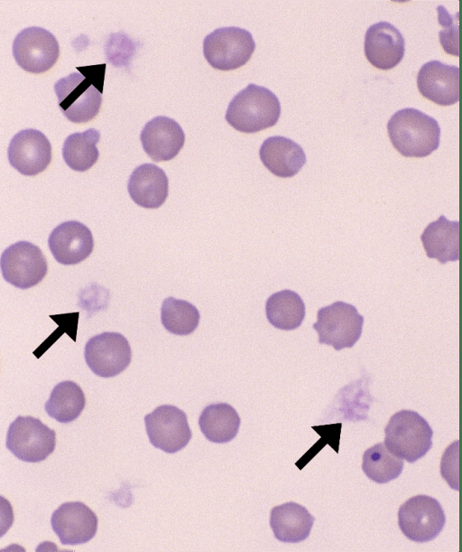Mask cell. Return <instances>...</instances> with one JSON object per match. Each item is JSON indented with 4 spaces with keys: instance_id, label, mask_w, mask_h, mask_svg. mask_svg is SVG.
<instances>
[{
    "instance_id": "cell-4",
    "label": "cell",
    "mask_w": 462,
    "mask_h": 552,
    "mask_svg": "<svg viewBox=\"0 0 462 552\" xmlns=\"http://www.w3.org/2000/svg\"><path fill=\"white\" fill-rule=\"evenodd\" d=\"M384 434L388 450L411 463L423 457L432 446V428L413 410L402 409L393 414Z\"/></svg>"
},
{
    "instance_id": "cell-11",
    "label": "cell",
    "mask_w": 462,
    "mask_h": 552,
    "mask_svg": "<svg viewBox=\"0 0 462 552\" xmlns=\"http://www.w3.org/2000/svg\"><path fill=\"white\" fill-rule=\"evenodd\" d=\"M13 55L23 70L39 74L47 71L56 63L60 46L51 33L42 27L31 26L15 36Z\"/></svg>"
},
{
    "instance_id": "cell-16",
    "label": "cell",
    "mask_w": 462,
    "mask_h": 552,
    "mask_svg": "<svg viewBox=\"0 0 462 552\" xmlns=\"http://www.w3.org/2000/svg\"><path fill=\"white\" fill-rule=\"evenodd\" d=\"M420 93L430 101L449 106L459 99V68L439 61L426 62L417 75Z\"/></svg>"
},
{
    "instance_id": "cell-8",
    "label": "cell",
    "mask_w": 462,
    "mask_h": 552,
    "mask_svg": "<svg viewBox=\"0 0 462 552\" xmlns=\"http://www.w3.org/2000/svg\"><path fill=\"white\" fill-rule=\"evenodd\" d=\"M446 517L440 503L428 495H416L401 505L398 525L402 534L411 541L425 543L433 540L442 531Z\"/></svg>"
},
{
    "instance_id": "cell-23",
    "label": "cell",
    "mask_w": 462,
    "mask_h": 552,
    "mask_svg": "<svg viewBox=\"0 0 462 552\" xmlns=\"http://www.w3.org/2000/svg\"><path fill=\"white\" fill-rule=\"evenodd\" d=\"M241 419L227 403L207 406L199 417V426L205 437L216 444L232 441L238 433Z\"/></svg>"
},
{
    "instance_id": "cell-15",
    "label": "cell",
    "mask_w": 462,
    "mask_h": 552,
    "mask_svg": "<svg viewBox=\"0 0 462 552\" xmlns=\"http://www.w3.org/2000/svg\"><path fill=\"white\" fill-rule=\"evenodd\" d=\"M49 248L55 260L62 265H76L85 260L94 248L90 229L77 220L58 225L50 234Z\"/></svg>"
},
{
    "instance_id": "cell-20",
    "label": "cell",
    "mask_w": 462,
    "mask_h": 552,
    "mask_svg": "<svg viewBox=\"0 0 462 552\" xmlns=\"http://www.w3.org/2000/svg\"><path fill=\"white\" fill-rule=\"evenodd\" d=\"M259 155L263 165L274 175L282 178L296 175L306 163L300 145L284 136H271L262 144Z\"/></svg>"
},
{
    "instance_id": "cell-5",
    "label": "cell",
    "mask_w": 462,
    "mask_h": 552,
    "mask_svg": "<svg viewBox=\"0 0 462 552\" xmlns=\"http://www.w3.org/2000/svg\"><path fill=\"white\" fill-rule=\"evenodd\" d=\"M317 318L312 327L318 332L320 344L340 351L352 348L361 337L364 316L351 304L337 301L321 307Z\"/></svg>"
},
{
    "instance_id": "cell-24",
    "label": "cell",
    "mask_w": 462,
    "mask_h": 552,
    "mask_svg": "<svg viewBox=\"0 0 462 552\" xmlns=\"http://www.w3.org/2000/svg\"><path fill=\"white\" fill-rule=\"evenodd\" d=\"M265 313L273 327L291 331L301 325L305 317V304L299 294L284 289L269 296Z\"/></svg>"
},
{
    "instance_id": "cell-1",
    "label": "cell",
    "mask_w": 462,
    "mask_h": 552,
    "mask_svg": "<svg viewBox=\"0 0 462 552\" xmlns=\"http://www.w3.org/2000/svg\"><path fill=\"white\" fill-rule=\"evenodd\" d=\"M77 69L80 73L60 79L54 91L62 114L73 123H85L100 109L106 64Z\"/></svg>"
},
{
    "instance_id": "cell-14",
    "label": "cell",
    "mask_w": 462,
    "mask_h": 552,
    "mask_svg": "<svg viewBox=\"0 0 462 552\" xmlns=\"http://www.w3.org/2000/svg\"><path fill=\"white\" fill-rule=\"evenodd\" d=\"M95 512L80 501L62 503L51 518V525L62 545H79L91 540L97 531Z\"/></svg>"
},
{
    "instance_id": "cell-22",
    "label": "cell",
    "mask_w": 462,
    "mask_h": 552,
    "mask_svg": "<svg viewBox=\"0 0 462 552\" xmlns=\"http://www.w3.org/2000/svg\"><path fill=\"white\" fill-rule=\"evenodd\" d=\"M426 255L439 263L457 261L459 258V222L451 221L441 215L430 223L420 236Z\"/></svg>"
},
{
    "instance_id": "cell-25",
    "label": "cell",
    "mask_w": 462,
    "mask_h": 552,
    "mask_svg": "<svg viewBox=\"0 0 462 552\" xmlns=\"http://www.w3.org/2000/svg\"><path fill=\"white\" fill-rule=\"evenodd\" d=\"M86 406L81 388L71 380L58 383L44 405L46 413L60 423L77 419Z\"/></svg>"
},
{
    "instance_id": "cell-10",
    "label": "cell",
    "mask_w": 462,
    "mask_h": 552,
    "mask_svg": "<svg viewBox=\"0 0 462 552\" xmlns=\"http://www.w3.org/2000/svg\"><path fill=\"white\" fill-rule=\"evenodd\" d=\"M146 433L154 447L168 454L183 449L192 433L187 415L172 405H162L144 416Z\"/></svg>"
},
{
    "instance_id": "cell-18",
    "label": "cell",
    "mask_w": 462,
    "mask_h": 552,
    "mask_svg": "<svg viewBox=\"0 0 462 552\" xmlns=\"http://www.w3.org/2000/svg\"><path fill=\"white\" fill-rule=\"evenodd\" d=\"M144 152L155 162L173 159L182 148L185 134L180 126L167 117L148 121L140 135Z\"/></svg>"
},
{
    "instance_id": "cell-12",
    "label": "cell",
    "mask_w": 462,
    "mask_h": 552,
    "mask_svg": "<svg viewBox=\"0 0 462 552\" xmlns=\"http://www.w3.org/2000/svg\"><path fill=\"white\" fill-rule=\"evenodd\" d=\"M84 357L94 374L101 378H112L128 367L132 352L129 342L123 334L106 332L88 340Z\"/></svg>"
},
{
    "instance_id": "cell-9",
    "label": "cell",
    "mask_w": 462,
    "mask_h": 552,
    "mask_svg": "<svg viewBox=\"0 0 462 552\" xmlns=\"http://www.w3.org/2000/svg\"><path fill=\"white\" fill-rule=\"evenodd\" d=\"M0 266L5 280L21 289L36 285L48 271L47 259L40 248L25 240L17 241L5 249Z\"/></svg>"
},
{
    "instance_id": "cell-13",
    "label": "cell",
    "mask_w": 462,
    "mask_h": 552,
    "mask_svg": "<svg viewBox=\"0 0 462 552\" xmlns=\"http://www.w3.org/2000/svg\"><path fill=\"white\" fill-rule=\"evenodd\" d=\"M12 167L23 175L43 172L51 160V145L46 136L33 128L23 129L11 139L7 149Z\"/></svg>"
},
{
    "instance_id": "cell-19",
    "label": "cell",
    "mask_w": 462,
    "mask_h": 552,
    "mask_svg": "<svg viewBox=\"0 0 462 552\" xmlns=\"http://www.w3.org/2000/svg\"><path fill=\"white\" fill-rule=\"evenodd\" d=\"M127 190L137 205L146 209H157L168 197V177L157 165L143 164L132 172Z\"/></svg>"
},
{
    "instance_id": "cell-17",
    "label": "cell",
    "mask_w": 462,
    "mask_h": 552,
    "mask_svg": "<svg viewBox=\"0 0 462 552\" xmlns=\"http://www.w3.org/2000/svg\"><path fill=\"white\" fill-rule=\"evenodd\" d=\"M364 44L366 59L380 70L395 67L404 55L402 34L388 22L371 25L365 33Z\"/></svg>"
},
{
    "instance_id": "cell-28",
    "label": "cell",
    "mask_w": 462,
    "mask_h": 552,
    "mask_svg": "<svg viewBox=\"0 0 462 552\" xmlns=\"http://www.w3.org/2000/svg\"><path fill=\"white\" fill-rule=\"evenodd\" d=\"M199 310L188 301L168 297L161 308V321L163 327L176 335H189L199 326Z\"/></svg>"
},
{
    "instance_id": "cell-21",
    "label": "cell",
    "mask_w": 462,
    "mask_h": 552,
    "mask_svg": "<svg viewBox=\"0 0 462 552\" xmlns=\"http://www.w3.org/2000/svg\"><path fill=\"white\" fill-rule=\"evenodd\" d=\"M314 517L305 507L286 502L271 510L270 526L276 539L283 543H300L310 533Z\"/></svg>"
},
{
    "instance_id": "cell-26",
    "label": "cell",
    "mask_w": 462,
    "mask_h": 552,
    "mask_svg": "<svg viewBox=\"0 0 462 552\" xmlns=\"http://www.w3.org/2000/svg\"><path fill=\"white\" fill-rule=\"evenodd\" d=\"M99 138L100 134L95 128L69 135L62 147V156L66 164L78 172H85L91 168L99 156L97 147Z\"/></svg>"
},
{
    "instance_id": "cell-7",
    "label": "cell",
    "mask_w": 462,
    "mask_h": 552,
    "mask_svg": "<svg viewBox=\"0 0 462 552\" xmlns=\"http://www.w3.org/2000/svg\"><path fill=\"white\" fill-rule=\"evenodd\" d=\"M5 445L19 460L39 463L54 451L56 433L39 418L19 416L9 426Z\"/></svg>"
},
{
    "instance_id": "cell-6",
    "label": "cell",
    "mask_w": 462,
    "mask_h": 552,
    "mask_svg": "<svg viewBox=\"0 0 462 552\" xmlns=\"http://www.w3.org/2000/svg\"><path fill=\"white\" fill-rule=\"evenodd\" d=\"M255 42L251 33L240 27H221L203 41V53L215 69L231 70L242 67L251 58Z\"/></svg>"
},
{
    "instance_id": "cell-2",
    "label": "cell",
    "mask_w": 462,
    "mask_h": 552,
    "mask_svg": "<svg viewBox=\"0 0 462 552\" xmlns=\"http://www.w3.org/2000/svg\"><path fill=\"white\" fill-rule=\"evenodd\" d=\"M387 130L394 148L407 157H425L439 145L437 120L416 108L395 112L388 121Z\"/></svg>"
},
{
    "instance_id": "cell-3",
    "label": "cell",
    "mask_w": 462,
    "mask_h": 552,
    "mask_svg": "<svg viewBox=\"0 0 462 552\" xmlns=\"http://www.w3.org/2000/svg\"><path fill=\"white\" fill-rule=\"evenodd\" d=\"M280 115L281 105L275 94L251 83L232 98L225 117L237 131L256 133L274 126Z\"/></svg>"
},
{
    "instance_id": "cell-27",
    "label": "cell",
    "mask_w": 462,
    "mask_h": 552,
    "mask_svg": "<svg viewBox=\"0 0 462 552\" xmlns=\"http://www.w3.org/2000/svg\"><path fill=\"white\" fill-rule=\"evenodd\" d=\"M403 469V461L388 450L383 443H378L365 451L362 470L376 483H386L397 479Z\"/></svg>"
}]
</instances>
